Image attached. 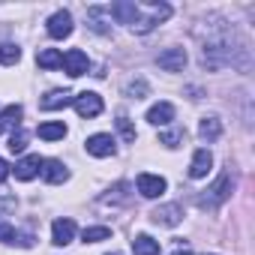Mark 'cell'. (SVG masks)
Wrapping results in <instances>:
<instances>
[{
    "label": "cell",
    "instance_id": "6da1fadb",
    "mask_svg": "<svg viewBox=\"0 0 255 255\" xmlns=\"http://www.w3.org/2000/svg\"><path fill=\"white\" fill-rule=\"evenodd\" d=\"M228 195H231V174H219L216 183H213L210 189H204V195L198 198V204L207 207V210H213V207H219L222 201H228Z\"/></svg>",
    "mask_w": 255,
    "mask_h": 255
},
{
    "label": "cell",
    "instance_id": "7a4b0ae2",
    "mask_svg": "<svg viewBox=\"0 0 255 255\" xmlns=\"http://www.w3.org/2000/svg\"><path fill=\"white\" fill-rule=\"evenodd\" d=\"M75 111H78V117H96V114H102V96L99 93H90V90H84V93H78L75 96Z\"/></svg>",
    "mask_w": 255,
    "mask_h": 255
},
{
    "label": "cell",
    "instance_id": "3957f363",
    "mask_svg": "<svg viewBox=\"0 0 255 255\" xmlns=\"http://www.w3.org/2000/svg\"><path fill=\"white\" fill-rule=\"evenodd\" d=\"M105 12L111 18H117L120 24H129V27L138 21V3H135V0H120V3H111Z\"/></svg>",
    "mask_w": 255,
    "mask_h": 255
},
{
    "label": "cell",
    "instance_id": "277c9868",
    "mask_svg": "<svg viewBox=\"0 0 255 255\" xmlns=\"http://www.w3.org/2000/svg\"><path fill=\"white\" fill-rule=\"evenodd\" d=\"M84 147H87V153L90 156H99V159H105V156H114V138L111 135H105V132H96V135H90L87 141H84Z\"/></svg>",
    "mask_w": 255,
    "mask_h": 255
},
{
    "label": "cell",
    "instance_id": "5b68a950",
    "mask_svg": "<svg viewBox=\"0 0 255 255\" xmlns=\"http://www.w3.org/2000/svg\"><path fill=\"white\" fill-rule=\"evenodd\" d=\"M72 33V15L66 9H57L51 18H48V36L51 39H66Z\"/></svg>",
    "mask_w": 255,
    "mask_h": 255
},
{
    "label": "cell",
    "instance_id": "8992f818",
    "mask_svg": "<svg viewBox=\"0 0 255 255\" xmlns=\"http://www.w3.org/2000/svg\"><path fill=\"white\" fill-rule=\"evenodd\" d=\"M63 66H66V75H69V78H78V75L87 72L90 60H87V54H84L81 48H69V51L63 54Z\"/></svg>",
    "mask_w": 255,
    "mask_h": 255
},
{
    "label": "cell",
    "instance_id": "52a82bcc",
    "mask_svg": "<svg viewBox=\"0 0 255 255\" xmlns=\"http://www.w3.org/2000/svg\"><path fill=\"white\" fill-rule=\"evenodd\" d=\"M156 63H159V69H165V72H183V66H186V51H183V48H165V51L156 57Z\"/></svg>",
    "mask_w": 255,
    "mask_h": 255
},
{
    "label": "cell",
    "instance_id": "ba28073f",
    "mask_svg": "<svg viewBox=\"0 0 255 255\" xmlns=\"http://www.w3.org/2000/svg\"><path fill=\"white\" fill-rule=\"evenodd\" d=\"M39 174H42V177H45V183H51V186H57V183H66V180H69V171H66V165H63L60 159H42Z\"/></svg>",
    "mask_w": 255,
    "mask_h": 255
},
{
    "label": "cell",
    "instance_id": "9c48e42d",
    "mask_svg": "<svg viewBox=\"0 0 255 255\" xmlns=\"http://www.w3.org/2000/svg\"><path fill=\"white\" fill-rule=\"evenodd\" d=\"M165 177H159V174H138V192L144 195V198H159L162 192H165Z\"/></svg>",
    "mask_w": 255,
    "mask_h": 255
},
{
    "label": "cell",
    "instance_id": "30bf717a",
    "mask_svg": "<svg viewBox=\"0 0 255 255\" xmlns=\"http://www.w3.org/2000/svg\"><path fill=\"white\" fill-rule=\"evenodd\" d=\"M150 219L156 222V225H177L180 219H183V207L180 204H162V207H156L153 213H150Z\"/></svg>",
    "mask_w": 255,
    "mask_h": 255
},
{
    "label": "cell",
    "instance_id": "8fae6325",
    "mask_svg": "<svg viewBox=\"0 0 255 255\" xmlns=\"http://www.w3.org/2000/svg\"><path fill=\"white\" fill-rule=\"evenodd\" d=\"M210 165H213V156H210V150H207V147L195 150V156H192V162H189V177H192V180H201V177H207Z\"/></svg>",
    "mask_w": 255,
    "mask_h": 255
},
{
    "label": "cell",
    "instance_id": "7c38bea8",
    "mask_svg": "<svg viewBox=\"0 0 255 255\" xmlns=\"http://www.w3.org/2000/svg\"><path fill=\"white\" fill-rule=\"evenodd\" d=\"M171 120H174V105H171V102H156V105L147 108V123H153V126H168Z\"/></svg>",
    "mask_w": 255,
    "mask_h": 255
},
{
    "label": "cell",
    "instance_id": "4fadbf2b",
    "mask_svg": "<svg viewBox=\"0 0 255 255\" xmlns=\"http://www.w3.org/2000/svg\"><path fill=\"white\" fill-rule=\"evenodd\" d=\"M75 102V96L69 93V90H51V93H45L42 96V111H57V108H66V105H72Z\"/></svg>",
    "mask_w": 255,
    "mask_h": 255
},
{
    "label": "cell",
    "instance_id": "5bb4252c",
    "mask_svg": "<svg viewBox=\"0 0 255 255\" xmlns=\"http://www.w3.org/2000/svg\"><path fill=\"white\" fill-rule=\"evenodd\" d=\"M72 237H75V222H72V219H54V225H51V240H54L57 246H66V243H72Z\"/></svg>",
    "mask_w": 255,
    "mask_h": 255
},
{
    "label": "cell",
    "instance_id": "9a60e30c",
    "mask_svg": "<svg viewBox=\"0 0 255 255\" xmlns=\"http://www.w3.org/2000/svg\"><path fill=\"white\" fill-rule=\"evenodd\" d=\"M39 168H42V159H39L36 153H33V156H24V159L15 165V180H24V183H27V180H33V177L39 174Z\"/></svg>",
    "mask_w": 255,
    "mask_h": 255
},
{
    "label": "cell",
    "instance_id": "2e32d148",
    "mask_svg": "<svg viewBox=\"0 0 255 255\" xmlns=\"http://www.w3.org/2000/svg\"><path fill=\"white\" fill-rule=\"evenodd\" d=\"M21 105H6L3 111H0V135H3L6 129H18V120H21Z\"/></svg>",
    "mask_w": 255,
    "mask_h": 255
},
{
    "label": "cell",
    "instance_id": "e0dca14e",
    "mask_svg": "<svg viewBox=\"0 0 255 255\" xmlns=\"http://www.w3.org/2000/svg\"><path fill=\"white\" fill-rule=\"evenodd\" d=\"M198 135H201L204 141H216V138L222 135V120H219V117H204V120L198 123Z\"/></svg>",
    "mask_w": 255,
    "mask_h": 255
},
{
    "label": "cell",
    "instance_id": "ac0fdd59",
    "mask_svg": "<svg viewBox=\"0 0 255 255\" xmlns=\"http://www.w3.org/2000/svg\"><path fill=\"white\" fill-rule=\"evenodd\" d=\"M36 63H39L42 69H60V66H63V54H60L57 48H42V51L36 54Z\"/></svg>",
    "mask_w": 255,
    "mask_h": 255
},
{
    "label": "cell",
    "instance_id": "d6986e66",
    "mask_svg": "<svg viewBox=\"0 0 255 255\" xmlns=\"http://www.w3.org/2000/svg\"><path fill=\"white\" fill-rule=\"evenodd\" d=\"M63 135H66V126L60 120H48L39 126V138H45V141H60Z\"/></svg>",
    "mask_w": 255,
    "mask_h": 255
},
{
    "label": "cell",
    "instance_id": "ffe728a7",
    "mask_svg": "<svg viewBox=\"0 0 255 255\" xmlns=\"http://www.w3.org/2000/svg\"><path fill=\"white\" fill-rule=\"evenodd\" d=\"M132 249H135V255H159V243L150 234H138L132 240Z\"/></svg>",
    "mask_w": 255,
    "mask_h": 255
},
{
    "label": "cell",
    "instance_id": "44dd1931",
    "mask_svg": "<svg viewBox=\"0 0 255 255\" xmlns=\"http://www.w3.org/2000/svg\"><path fill=\"white\" fill-rule=\"evenodd\" d=\"M18 60H21V48H18V45L0 42V63H3V66H12V63H18Z\"/></svg>",
    "mask_w": 255,
    "mask_h": 255
},
{
    "label": "cell",
    "instance_id": "7402d4cb",
    "mask_svg": "<svg viewBox=\"0 0 255 255\" xmlns=\"http://www.w3.org/2000/svg\"><path fill=\"white\" fill-rule=\"evenodd\" d=\"M111 237V228H105V225H93V228H84L81 231V240L84 243H99V240H108Z\"/></svg>",
    "mask_w": 255,
    "mask_h": 255
},
{
    "label": "cell",
    "instance_id": "603a6c76",
    "mask_svg": "<svg viewBox=\"0 0 255 255\" xmlns=\"http://www.w3.org/2000/svg\"><path fill=\"white\" fill-rule=\"evenodd\" d=\"M117 132L123 135V141H126V144H132V141H135V126L129 123V117H126V114H120V117H117Z\"/></svg>",
    "mask_w": 255,
    "mask_h": 255
},
{
    "label": "cell",
    "instance_id": "cb8c5ba5",
    "mask_svg": "<svg viewBox=\"0 0 255 255\" xmlns=\"http://www.w3.org/2000/svg\"><path fill=\"white\" fill-rule=\"evenodd\" d=\"M12 153H21L24 147H27V132L24 129H12V135H9V144H6Z\"/></svg>",
    "mask_w": 255,
    "mask_h": 255
},
{
    "label": "cell",
    "instance_id": "d4e9b609",
    "mask_svg": "<svg viewBox=\"0 0 255 255\" xmlns=\"http://www.w3.org/2000/svg\"><path fill=\"white\" fill-rule=\"evenodd\" d=\"M186 138V132L183 129H168V132H162L159 135V141L165 144V147H180V141Z\"/></svg>",
    "mask_w": 255,
    "mask_h": 255
},
{
    "label": "cell",
    "instance_id": "484cf974",
    "mask_svg": "<svg viewBox=\"0 0 255 255\" xmlns=\"http://www.w3.org/2000/svg\"><path fill=\"white\" fill-rule=\"evenodd\" d=\"M0 243H18V231L9 222H0Z\"/></svg>",
    "mask_w": 255,
    "mask_h": 255
},
{
    "label": "cell",
    "instance_id": "4316f807",
    "mask_svg": "<svg viewBox=\"0 0 255 255\" xmlns=\"http://www.w3.org/2000/svg\"><path fill=\"white\" fill-rule=\"evenodd\" d=\"M126 93L135 96V99H144L147 96V84L144 81H129V84H126Z\"/></svg>",
    "mask_w": 255,
    "mask_h": 255
},
{
    "label": "cell",
    "instance_id": "83f0119b",
    "mask_svg": "<svg viewBox=\"0 0 255 255\" xmlns=\"http://www.w3.org/2000/svg\"><path fill=\"white\" fill-rule=\"evenodd\" d=\"M6 177H9V162H6V159H0V183H3Z\"/></svg>",
    "mask_w": 255,
    "mask_h": 255
},
{
    "label": "cell",
    "instance_id": "f1b7e54d",
    "mask_svg": "<svg viewBox=\"0 0 255 255\" xmlns=\"http://www.w3.org/2000/svg\"><path fill=\"white\" fill-rule=\"evenodd\" d=\"M171 255H192V252H189V249H174Z\"/></svg>",
    "mask_w": 255,
    "mask_h": 255
},
{
    "label": "cell",
    "instance_id": "f546056e",
    "mask_svg": "<svg viewBox=\"0 0 255 255\" xmlns=\"http://www.w3.org/2000/svg\"><path fill=\"white\" fill-rule=\"evenodd\" d=\"M114 255H117V252H114Z\"/></svg>",
    "mask_w": 255,
    "mask_h": 255
}]
</instances>
